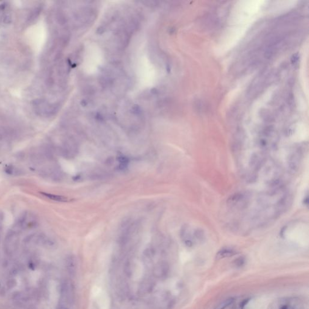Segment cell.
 <instances>
[{
	"mask_svg": "<svg viewBox=\"0 0 309 309\" xmlns=\"http://www.w3.org/2000/svg\"><path fill=\"white\" fill-rule=\"evenodd\" d=\"M234 301V298H230L225 299V301L220 302L219 305H217L214 309H225L226 307H228L231 304H232Z\"/></svg>",
	"mask_w": 309,
	"mask_h": 309,
	"instance_id": "8992f818",
	"label": "cell"
},
{
	"mask_svg": "<svg viewBox=\"0 0 309 309\" xmlns=\"http://www.w3.org/2000/svg\"><path fill=\"white\" fill-rule=\"evenodd\" d=\"M41 194L44 195V196L49 198L50 199L54 200V201L60 202H65L69 201L68 198H67V197L63 196L56 195L50 194V193H44V192L41 193Z\"/></svg>",
	"mask_w": 309,
	"mask_h": 309,
	"instance_id": "277c9868",
	"label": "cell"
},
{
	"mask_svg": "<svg viewBox=\"0 0 309 309\" xmlns=\"http://www.w3.org/2000/svg\"><path fill=\"white\" fill-rule=\"evenodd\" d=\"M34 14H38V11H37V10H36V11H35V12H34ZM33 15H34V14H33ZM35 15H34V16H33V18H32V19H34V18H35V16H35Z\"/></svg>",
	"mask_w": 309,
	"mask_h": 309,
	"instance_id": "30bf717a",
	"label": "cell"
},
{
	"mask_svg": "<svg viewBox=\"0 0 309 309\" xmlns=\"http://www.w3.org/2000/svg\"><path fill=\"white\" fill-rule=\"evenodd\" d=\"M169 267L166 263H161L157 264L153 269L154 275L161 279L166 278L169 274Z\"/></svg>",
	"mask_w": 309,
	"mask_h": 309,
	"instance_id": "6da1fadb",
	"label": "cell"
},
{
	"mask_svg": "<svg viewBox=\"0 0 309 309\" xmlns=\"http://www.w3.org/2000/svg\"><path fill=\"white\" fill-rule=\"evenodd\" d=\"M250 298H247V299H244V300H243L240 303V309H243L244 308V307L248 304V303L249 302V301H250Z\"/></svg>",
	"mask_w": 309,
	"mask_h": 309,
	"instance_id": "ba28073f",
	"label": "cell"
},
{
	"mask_svg": "<svg viewBox=\"0 0 309 309\" xmlns=\"http://www.w3.org/2000/svg\"><path fill=\"white\" fill-rule=\"evenodd\" d=\"M280 309H288V307L287 305H283Z\"/></svg>",
	"mask_w": 309,
	"mask_h": 309,
	"instance_id": "9c48e42d",
	"label": "cell"
},
{
	"mask_svg": "<svg viewBox=\"0 0 309 309\" xmlns=\"http://www.w3.org/2000/svg\"><path fill=\"white\" fill-rule=\"evenodd\" d=\"M236 254V251L230 249V248H225L220 250L216 254V260H220L225 258H228L232 257Z\"/></svg>",
	"mask_w": 309,
	"mask_h": 309,
	"instance_id": "3957f363",
	"label": "cell"
},
{
	"mask_svg": "<svg viewBox=\"0 0 309 309\" xmlns=\"http://www.w3.org/2000/svg\"><path fill=\"white\" fill-rule=\"evenodd\" d=\"M67 268L69 274L71 276L76 275L77 270V261L74 256H70L67 259Z\"/></svg>",
	"mask_w": 309,
	"mask_h": 309,
	"instance_id": "7a4b0ae2",
	"label": "cell"
},
{
	"mask_svg": "<svg viewBox=\"0 0 309 309\" xmlns=\"http://www.w3.org/2000/svg\"><path fill=\"white\" fill-rule=\"evenodd\" d=\"M245 263V258L243 257H240L234 260V264L237 267H242Z\"/></svg>",
	"mask_w": 309,
	"mask_h": 309,
	"instance_id": "52a82bcc",
	"label": "cell"
},
{
	"mask_svg": "<svg viewBox=\"0 0 309 309\" xmlns=\"http://www.w3.org/2000/svg\"><path fill=\"white\" fill-rule=\"evenodd\" d=\"M18 241V236L15 233H10L6 239V244L9 246V247L15 249V246H16Z\"/></svg>",
	"mask_w": 309,
	"mask_h": 309,
	"instance_id": "5b68a950",
	"label": "cell"
}]
</instances>
